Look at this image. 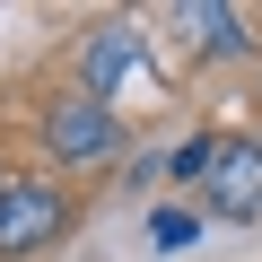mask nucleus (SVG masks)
Wrapping results in <instances>:
<instances>
[{"mask_svg": "<svg viewBox=\"0 0 262 262\" xmlns=\"http://www.w3.org/2000/svg\"><path fill=\"white\" fill-rule=\"evenodd\" d=\"M201 201L219 219H253L262 210V140H219V166H210Z\"/></svg>", "mask_w": 262, "mask_h": 262, "instance_id": "obj_3", "label": "nucleus"}, {"mask_svg": "<svg viewBox=\"0 0 262 262\" xmlns=\"http://www.w3.org/2000/svg\"><path fill=\"white\" fill-rule=\"evenodd\" d=\"M131 61H140V27H105V35L88 44V61H79V88H88V96H114V88L131 79Z\"/></svg>", "mask_w": 262, "mask_h": 262, "instance_id": "obj_4", "label": "nucleus"}, {"mask_svg": "<svg viewBox=\"0 0 262 262\" xmlns=\"http://www.w3.org/2000/svg\"><path fill=\"white\" fill-rule=\"evenodd\" d=\"M184 27L201 35V53H210V61H245V53H253L245 18H236V9H219V0H192V9H184Z\"/></svg>", "mask_w": 262, "mask_h": 262, "instance_id": "obj_5", "label": "nucleus"}, {"mask_svg": "<svg viewBox=\"0 0 262 262\" xmlns=\"http://www.w3.org/2000/svg\"><path fill=\"white\" fill-rule=\"evenodd\" d=\"M149 236H158V253H184V245H201V219H192V210H158Z\"/></svg>", "mask_w": 262, "mask_h": 262, "instance_id": "obj_7", "label": "nucleus"}, {"mask_svg": "<svg viewBox=\"0 0 262 262\" xmlns=\"http://www.w3.org/2000/svg\"><path fill=\"white\" fill-rule=\"evenodd\" d=\"M210 166H219V131H201V140H184V149L166 158L175 184H210Z\"/></svg>", "mask_w": 262, "mask_h": 262, "instance_id": "obj_6", "label": "nucleus"}, {"mask_svg": "<svg viewBox=\"0 0 262 262\" xmlns=\"http://www.w3.org/2000/svg\"><path fill=\"white\" fill-rule=\"evenodd\" d=\"M44 149H53V166H114L122 158V122H114V105L105 96H61L53 114H44Z\"/></svg>", "mask_w": 262, "mask_h": 262, "instance_id": "obj_1", "label": "nucleus"}, {"mask_svg": "<svg viewBox=\"0 0 262 262\" xmlns=\"http://www.w3.org/2000/svg\"><path fill=\"white\" fill-rule=\"evenodd\" d=\"M0 201H9V175H0Z\"/></svg>", "mask_w": 262, "mask_h": 262, "instance_id": "obj_8", "label": "nucleus"}, {"mask_svg": "<svg viewBox=\"0 0 262 262\" xmlns=\"http://www.w3.org/2000/svg\"><path fill=\"white\" fill-rule=\"evenodd\" d=\"M61 227H70V201H61L44 175H9V201H0V253L27 262V253H44Z\"/></svg>", "mask_w": 262, "mask_h": 262, "instance_id": "obj_2", "label": "nucleus"}]
</instances>
